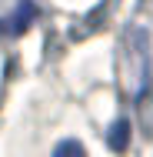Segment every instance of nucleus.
Wrapping results in <instances>:
<instances>
[{
  "label": "nucleus",
  "mask_w": 153,
  "mask_h": 157,
  "mask_svg": "<svg viewBox=\"0 0 153 157\" xmlns=\"http://www.w3.org/2000/svg\"><path fill=\"white\" fill-rule=\"evenodd\" d=\"M33 20H37V7H33L30 0H20L17 13H13V17H7V20H0V33H10V37H17V33H24V30H27Z\"/></svg>",
  "instance_id": "obj_1"
},
{
  "label": "nucleus",
  "mask_w": 153,
  "mask_h": 157,
  "mask_svg": "<svg viewBox=\"0 0 153 157\" xmlns=\"http://www.w3.org/2000/svg\"><path fill=\"white\" fill-rule=\"evenodd\" d=\"M107 144L113 151H126V144H130V124L126 121H117V124L110 127V134H107Z\"/></svg>",
  "instance_id": "obj_2"
},
{
  "label": "nucleus",
  "mask_w": 153,
  "mask_h": 157,
  "mask_svg": "<svg viewBox=\"0 0 153 157\" xmlns=\"http://www.w3.org/2000/svg\"><path fill=\"white\" fill-rule=\"evenodd\" d=\"M53 154L57 157H63V154H83V147H80V144H77V140H63V144H57V151H53Z\"/></svg>",
  "instance_id": "obj_3"
}]
</instances>
